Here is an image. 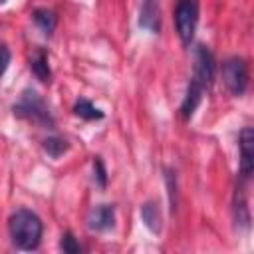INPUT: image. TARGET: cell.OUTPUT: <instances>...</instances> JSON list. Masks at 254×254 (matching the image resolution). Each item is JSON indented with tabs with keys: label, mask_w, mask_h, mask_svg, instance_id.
Wrapping results in <instances>:
<instances>
[{
	"label": "cell",
	"mask_w": 254,
	"mask_h": 254,
	"mask_svg": "<svg viewBox=\"0 0 254 254\" xmlns=\"http://www.w3.org/2000/svg\"><path fill=\"white\" fill-rule=\"evenodd\" d=\"M8 230H10V238H12L16 248L36 250L40 246V240H42L44 224L36 212L28 210V208H18L10 216Z\"/></svg>",
	"instance_id": "cell-1"
},
{
	"label": "cell",
	"mask_w": 254,
	"mask_h": 254,
	"mask_svg": "<svg viewBox=\"0 0 254 254\" xmlns=\"http://www.w3.org/2000/svg\"><path fill=\"white\" fill-rule=\"evenodd\" d=\"M12 111L16 117L26 119V121L36 123V125H42V127H48V129H52L56 125L50 107L34 89H24L20 99L14 103Z\"/></svg>",
	"instance_id": "cell-2"
},
{
	"label": "cell",
	"mask_w": 254,
	"mask_h": 254,
	"mask_svg": "<svg viewBox=\"0 0 254 254\" xmlns=\"http://www.w3.org/2000/svg\"><path fill=\"white\" fill-rule=\"evenodd\" d=\"M198 24V0H177L175 6V26L181 42L189 46Z\"/></svg>",
	"instance_id": "cell-3"
},
{
	"label": "cell",
	"mask_w": 254,
	"mask_h": 254,
	"mask_svg": "<svg viewBox=\"0 0 254 254\" xmlns=\"http://www.w3.org/2000/svg\"><path fill=\"white\" fill-rule=\"evenodd\" d=\"M214 73H216L214 56L210 54L208 48L196 46L194 48V69H192L190 83H194L202 91H208L212 87V83H214Z\"/></svg>",
	"instance_id": "cell-4"
},
{
	"label": "cell",
	"mask_w": 254,
	"mask_h": 254,
	"mask_svg": "<svg viewBox=\"0 0 254 254\" xmlns=\"http://www.w3.org/2000/svg\"><path fill=\"white\" fill-rule=\"evenodd\" d=\"M222 79L232 95H242L248 87V64L242 58H230L222 64Z\"/></svg>",
	"instance_id": "cell-5"
},
{
	"label": "cell",
	"mask_w": 254,
	"mask_h": 254,
	"mask_svg": "<svg viewBox=\"0 0 254 254\" xmlns=\"http://www.w3.org/2000/svg\"><path fill=\"white\" fill-rule=\"evenodd\" d=\"M238 147H240V175L244 181H248L254 171V131L252 127H244L240 131Z\"/></svg>",
	"instance_id": "cell-6"
},
{
	"label": "cell",
	"mask_w": 254,
	"mask_h": 254,
	"mask_svg": "<svg viewBox=\"0 0 254 254\" xmlns=\"http://www.w3.org/2000/svg\"><path fill=\"white\" fill-rule=\"evenodd\" d=\"M115 224V208L111 204H97L87 214V226L93 232H105Z\"/></svg>",
	"instance_id": "cell-7"
},
{
	"label": "cell",
	"mask_w": 254,
	"mask_h": 254,
	"mask_svg": "<svg viewBox=\"0 0 254 254\" xmlns=\"http://www.w3.org/2000/svg\"><path fill=\"white\" fill-rule=\"evenodd\" d=\"M139 26L151 34L161 32V6L159 0H143L139 10Z\"/></svg>",
	"instance_id": "cell-8"
},
{
	"label": "cell",
	"mask_w": 254,
	"mask_h": 254,
	"mask_svg": "<svg viewBox=\"0 0 254 254\" xmlns=\"http://www.w3.org/2000/svg\"><path fill=\"white\" fill-rule=\"evenodd\" d=\"M30 69L32 73L44 81V83H50L52 81V69H50V62H48V54L44 48H36L30 56Z\"/></svg>",
	"instance_id": "cell-9"
},
{
	"label": "cell",
	"mask_w": 254,
	"mask_h": 254,
	"mask_svg": "<svg viewBox=\"0 0 254 254\" xmlns=\"http://www.w3.org/2000/svg\"><path fill=\"white\" fill-rule=\"evenodd\" d=\"M141 218L145 222V226L153 232V234H159L161 232V210H159V204L155 200H147L143 206H141Z\"/></svg>",
	"instance_id": "cell-10"
},
{
	"label": "cell",
	"mask_w": 254,
	"mask_h": 254,
	"mask_svg": "<svg viewBox=\"0 0 254 254\" xmlns=\"http://www.w3.org/2000/svg\"><path fill=\"white\" fill-rule=\"evenodd\" d=\"M32 18H34L36 26L46 36H52V32L56 30V24H58V16H56L54 10H50V8H38V10H34Z\"/></svg>",
	"instance_id": "cell-11"
},
{
	"label": "cell",
	"mask_w": 254,
	"mask_h": 254,
	"mask_svg": "<svg viewBox=\"0 0 254 254\" xmlns=\"http://www.w3.org/2000/svg\"><path fill=\"white\" fill-rule=\"evenodd\" d=\"M73 113L79 115L81 119H87V121H93V119H103V111L97 109L89 99H77L75 105H73Z\"/></svg>",
	"instance_id": "cell-12"
},
{
	"label": "cell",
	"mask_w": 254,
	"mask_h": 254,
	"mask_svg": "<svg viewBox=\"0 0 254 254\" xmlns=\"http://www.w3.org/2000/svg\"><path fill=\"white\" fill-rule=\"evenodd\" d=\"M69 149V143L65 141V139H62V137H48V139H44V151L52 157V159H58V157H62L65 151Z\"/></svg>",
	"instance_id": "cell-13"
},
{
	"label": "cell",
	"mask_w": 254,
	"mask_h": 254,
	"mask_svg": "<svg viewBox=\"0 0 254 254\" xmlns=\"http://www.w3.org/2000/svg\"><path fill=\"white\" fill-rule=\"evenodd\" d=\"M60 248H62L64 252H67V254H79V252H81V246H79V242L73 238L71 232H65V234L62 236Z\"/></svg>",
	"instance_id": "cell-14"
},
{
	"label": "cell",
	"mask_w": 254,
	"mask_h": 254,
	"mask_svg": "<svg viewBox=\"0 0 254 254\" xmlns=\"http://www.w3.org/2000/svg\"><path fill=\"white\" fill-rule=\"evenodd\" d=\"M93 177H95V183L101 189H105V185H107V171H105V165H103L101 157L93 159Z\"/></svg>",
	"instance_id": "cell-15"
},
{
	"label": "cell",
	"mask_w": 254,
	"mask_h": 254,
	"mask_svg": "<svg viewBox=\"0 0 254 254\" xmlns=\"http://www.w3.org/2000/svg\"><path fill=\"white\" fill-rule=\"evenodd\" d=\"M165 181H167V187H169V202H171V210L175 212L177 208V177L173 171H165Z\"/></svg>",
	"instance_id": "cell-16"
},
{
	"label": "cell",
	"mask_w": 254,
	"mask_h": 254,
	"mask_svg": "<svg viewBox=\"0 0 254 254\" xmlns=\"http://www.w3.org/2000/svg\"><path fill=\"white\" fill-rule=\"evenodd\" d=\"M10 50H8V46H4V44H0V77L6 73V69H8V65H10Z\"/></svg>",
	"instance_id": "cell-17"
},
{
	"label": "cell",
	"mask_w": 254,
	"mask_h": 254,
	"mask_svg": "<svg viewBox=\"0 0 254 254\" xmlns=\"http://www.w3.org/2000/svg\"><path fill=\"white\" fill-rule=\"evenodd\" d=\"M4 2H6V0H0V4H4Z\"/></svg>",
	"instance_id": "cell-18"
}]
</instances>
